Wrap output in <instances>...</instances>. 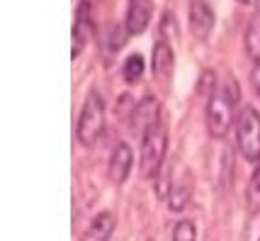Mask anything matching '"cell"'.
Returning a JSON list of instances; mask_svg holds the SVG:
<instances>
[{
  "instance_id": "cell-15",
  "label": "cell",
  "mask_w": 260,
  "mask_h": 241,
  "mask_svg": "<svg viewBox=\"0 0 260 241\" xmlns=\"http://www.w3.org/2000/svg\"><path fill=\"white\" fill-rule=\"evenodd\" d=\"M124 80L126 83H136V80L144 76V56L141 54H132L124 61Z\"/></svg>"
},
{
  "instance_id": "cell-13",
  "label": "cell",
  "mask_w": 260,
  "mask_h": 241,
  "mask_svg": "<svg viewBox=\"0 0 260 241\" xmlns=\"http://www.w3.org/2000/svg\"><path fill=\"white\" fill-rule=\"evenodd\" d=\"M246 49L253 64H260V15H255L246 27Z\"/></svg>"
},
{
  "instance_id": "cell-19",
  "label": "cell",
  "mask_w": 260,
  "mask_h": 241,
  "mask_svg": "<svg viewBox=\"0 0 260 241\" xmlns=\"http://www.w3.org/2000/svg\"><path fill=\"white\" fill-rule=\"evenodd\" d=\"M80 3H83V5H88V8H95V5L102 3V0H80Z\"/></svg>"
},
{
  "instance_id": "cell-1",
  "label": "cell",
  "mask_w": 260,
  "mask_h": 241,
  "mask_svg": "<svg viewBox=\"0 0 260 241\" xmlns=\"http://www.w3.org/2000/svg\"><path fill=\"white\" fill-rule=\"evenodd\" d=\"M238 103H241V88H238L236 78L229 76V78H224L221 85L212 88V95L207 100V132H209V137H226L236 112H241Z\"/></svg>"
},
{
  "instance_id": "cell-4",
  "label": "cell",
  "mask_w": 260,
  "mask_h": 241,
  "mask_svg": "<svg viewBox=\"0 0 260 241\" xmlns=\"http://www.w3.org/2000/svg\"><path fill=\"white\" fill-rule=\"evenodd\" d=\"M236 144L246 161L250 163L260 161V112L253 105L241 107L236 117Z\"/></svg>"
},
{
  "instance_id": "cell-6",
  "label": "cell",
  "mask_w": 260,
  "mask_h": 241,
  "mask_svg": "<svg viewBox=\"0 0 260 241\" xmlns=\"http://www.w3.org/2000/svg\"><path fill=\"white\" fill-rule=\"evenodd\" d=\"M216 15L209 0H190V29L197 39H207L214 29Z\"/></svg>"
},
{
  "instance_id": "cell-16",
  "label": "cell",
  "mask_w": 260,
  "mask_h": 241,
  "mask_svg": "<svg viewBox=\"0 0 260 241\" xmlns=\"http://www.w3.org/2000/svg\"><path fill=\"white\" fill-rule=\"evenodd\" d=\"M173 241H197V227L190 219H180L173 227Z\"/></svg>"
},
{
  "instance_id": "cell-3",
  "label": "cell",
  "mask_w": 260,
  "mask_h": 241,
  "mask_svg": "<svg viewBox=\"0 0 260 241\" xmlns=\"http://www.w3.org/2000/svg\"><path fill=\"white\" fill-rule=\"evenodd\" d=\"M166 151H168V129L163 122H158L141 137V175L144 178H158V173L163 171Z\"/></svg>"
},
{
  "instance_id": "cell-14",
  "label": "cell",
  "mask_w": 260,
  "mask_h": 241,
  "mask_svg": "<svg viewBox=\"0 0 260 241\" xmlns=\"http://www.w3.org/2000/svg\"><path fill=\"white\" fill-rule=\"evenodd\" d=\"M246 207H248V212H253V215L260 209V161L255 163L253 175H250V180H248V190H246Z\"/></svg>"
},
{
  "instance_id": "cell-7",
  "label": "cell",
  "mask_w": 260,
  "mask_h": 241,
  "mask_svg": "<svg viewBox=\"0 0 260 241\" xmlns=\"http://www.w3.org/2000/svg\"><path fill=\"white\" fill-rule=\"evenodd\" d=\"M132 166H134V151H132V146L126 141H119L114 146L112 156H110V180L114 185H122L129 178Z\"/></svg>"
},
{
  "instance_id": "cell-10",
  "label": "cell",
  "mask_w": 260,
  "mask_h": 241,
  "mask_svg": "<svg viewBox=\"0 0 260 241\" xmlns=\"http://www.w3.org/2000/svg\"><path fill=\"white\" fill-rule=\"evenodd\" d=\"M151 64H153V78L156 80H163L168 83L170 80V73H173V46L166 37H158L153 42V56H151Z\"/></svg>"
},
{
  "instance_id": "cell-11",
  "label": "cell",
  "mask_w": 260,
  "mask_h": 241,
  "mask_svg": "<svg viewBox=\"0 0 260 241\" xmlns=\"http://www.w3.org/2000/svg\"><path fill=\"white\" fill-rule=\"evenodd\" d=\"M192 195V188H190V173H182L180 180H173L168 190V205L170 212H182Z\"/></svg>"
},
{
  "instance_id": "cell-2",
  "label": "cell",
  "mask_w": 260,
  "mask_h": 241,
  "mask_svg": "<svg viewBox=\"0 0 260 241\" xmlns=\"http://www.w3.org/2000/svg\"><path fill=\"white\" fill-rule=\"evenodd\" d=\"M105 122H107V112H105V100L98 88H92L83 103L78 125H76V134L83 146H92L105 132Z\"/></svg>"
},
{
  "instance_id": "cell-8",
  "label": "cell",
  "mask_w": 260,
  "mask_h": 241,
  "mask_svg": "<svg viewBox=\"0 0 260 241\" xmlns=\"http://www.w3.org/2000/svg\"><path fill=\"white\" fill-rule=\"evenodd\" d=\"M151 17H153V0H129L124 20L129 35H144Z\"/></svg>"
},
{
  "instance_id": "cell-9",
  "label": "cell",
  "mask_w": 260,
  "mask_h": 241,
  "mask_svg": "<svg viewBox=\"0 0 260 241\" xmlns=\"http://www.w3.org/2000/svg\"><path fill=\"white\" fill-rule=\"evenodd\" d=\"M160 122V103L156 98H144L141 103L134 107V112H132V127L141 132V137L146 134L151 127H156Z\"/></svg>"
},
{
  "instance_id": "cell-5",
  "label": "cell",
  "mask_w": 260,
  "mask_h": 241,
  "mask_svg": "<svg viewBox=\"0 0 260 241\" xmlns=\"http://www.w3.org/2000/svg\"><path fill=\"white\" fill-rule=\"evenodd\" d=\"M92 8L88 5H78V12H76V22H73V39H71V56L78 58L83 54L85 44L92 39V32H95V22H92Z\"/></svg>"
},
{
  "instance_id": "cell-12",
  "label": "cell",
  "mask_w": 260,
  "mask_h": 241,
  "mask_svg": "<svg viewBox=\"0 0 260 241\" xmlns=\"http://www.w3.org/2000/svg\"><path fill=\"white\" fill-rule=\"evenodd\" d=\"M114 227H117V219H114L112 212H100V215L90 222V227L85 231L83 241H107L112 236Z\"/></svg>"
},
{
  "instance_id": "cell-18",
  "label": "cell",
  "mask_w": 260,
  "mask_h": 241,
  "mask_svg": "<svg viewBox=\"0 0 260 241\" xmlns=\"http://www.w3.org/2000/svg\"><path fill=\"white\" fill-rule=\"evenodd\" d=\"M238 3H243V5H248V8L260 12V0H238Z\"/></svg>"
},
{
  "instance_id": "cell-17",
  "label": "cell",
  "mask_w": 260,
  "mask_h": 241,
  "mask_svg": "<svg viewBox=\"0 0 260 241\" xmlns=\"http://www.w3.org/2000/svg\"><path fill=\"white\" fill-rule=\"evenodd\" d=\"M250 85H253L255 95L260 98V64H253V71H250Z\"/></svg>"
}]
</instances>
